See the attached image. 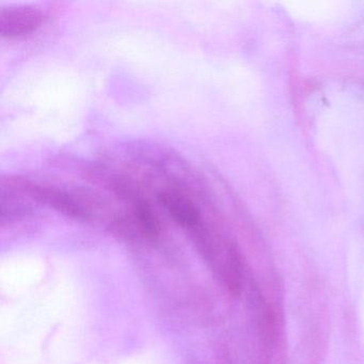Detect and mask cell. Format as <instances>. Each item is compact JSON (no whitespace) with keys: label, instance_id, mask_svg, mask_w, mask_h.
<instances>
[{"label":"cell","instance_id":"7a4b0ae2","mask_svg":"<svg viewBox=\"0 0 364 364\" xmlns=\"http://www.w3.org/2000/svg\"><path fill=\"white\" fill-rule=\"evenodd\" d=\"M159 199L173 220L185 229L193 231L201 225V213L191 198L178 191H164Z\"/></svg>","mask_w":364,"mask_h":364},{"label":"cell","instance_id":"6da1fadb","mask_svg":"<svg viewBox=\"0 0 364 364\" xmlns=\"http://www.w3.org/2000/svg\"><path fill=\"white\" fill-rule=\"evenodd\" d=\"M48 18L43 8L37 5H14L0 9V35L18 38L39 28Z\"/></svg>","mask_w":364,"mask_h":364},{"label":"cell","instance_id":"277c9868","mask_svg":"<svg viewBox=\"0 0 364 364\" xmlns=\"http://www.w3.org/2000/svg\"><path fill=\"white\" fill-rule=\"evenodd\" d=\"M135 215L140 228L146 235L150 236V237H155V236L159 235V220L146 204H136Z\"/></svg>","mask_w":364,"mask_h":364},{"label":"cell","instance_id":"3957f363","mask_svg":"<svg viewBox=\"0 0 364 364\" xmlns=\"http://www.w3.org/2000/svg\"><path fill=\"white\" fill-rule=\"evenodd\" d=\"M25 188L38 201L52 206L55 210L71 217L84 216V210L75 200L65 191H58L53 187L40 186V185H26Z\"/></svg>","mask_w":364,"mask_h":364}]
</instances>
